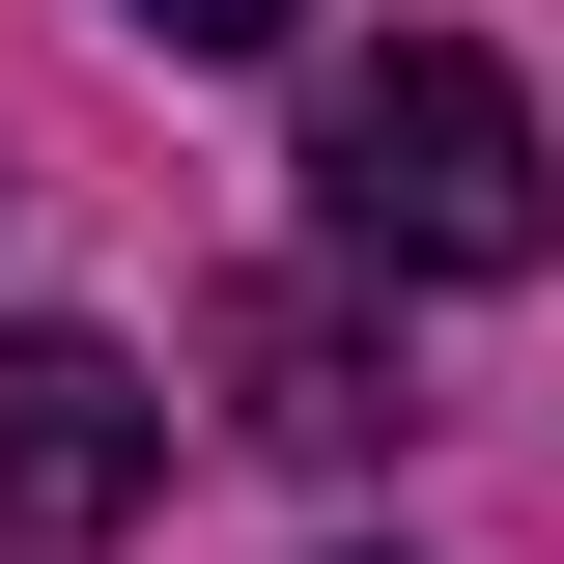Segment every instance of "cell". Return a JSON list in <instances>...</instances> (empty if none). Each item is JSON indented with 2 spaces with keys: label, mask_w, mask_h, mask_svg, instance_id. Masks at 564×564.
<instances>
[{
  "label": "cell",
  "mask_w": 564,
  "mask_h": 564,
  "mask_svg": "<svg viewBox=\"0 0 564 564\" xmlns=\"http://www.w3.org/2000/svg\"><path fill=\"white\" fill-rule=\"evenodd\" d=\"M311 226H339L367 282H536V254H564L536 85H508V57H452V29L339 57V85H311Z\"/></svg>",
  "instance_id": "obj_1"
},
{
  "label": "cell",
  "mask_w": 564,
  "mask_h": 564,
  "mask_svg": "<svg viewBox=\"0 0 564 564\" xmlns=\"http://www.w3.org/2000/svg\"><path fill=\"white\" fill-rule=\"evenodd\" d=\"M170 508V367H113L85 311H0V536H141Z\"/></svg>",
  "instance_id": "obj_2"
},
{
  "label": "cell",
  "mask_w": 564,
  "mask_h": 564,
  "mask_svg": "<svg viewBox=\"0 0 564 564\" xmlns=\"http://www.w3.org/2000/svg\"><path fill=\"white\" fill-rule=\"evenodd\" d=\"M226 395H254V452H367V423H395V339H367L339 282H254V311H226Z\"/></svg>",
  "instance_id": "obj_3"
},
{
  "label": "cell",
  "mask_w": 564,
  "mask_h": 564,
  "mask_svg": "<svg viewBox=\"0 0 564 564\" xmlns=\"http://www.w3.org/2000/svg\"><path fill=\"white\" fill-rule=\"evenodd\" d=\"M113 29H170V57H282L311 0H113Z\"/></svg>",
  "instance_id": "obj_4"
}]
</instances>
